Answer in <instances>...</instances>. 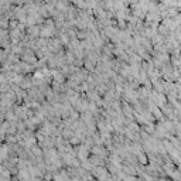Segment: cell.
<instances>
[{"mask_svg": "<svg viewBox=\"0 0 181 181\" xmlns=\"http://www.w3.org/2000/svg\"><path fill=\"white\" fill-rule=\"evenodd\" d=\"M6 154H7V150L6 149H1V151H0V160H4Z\"/></svg>", "mask_w": 181, "mask_h": 181, "instance_id": "6da1fadb", "label": "cell"}]
</instances>
